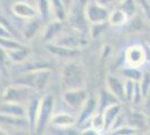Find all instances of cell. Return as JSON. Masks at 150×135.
Segmentation results:
<instances>
[{
	"mask_svg": "<svg viewBox=\"0 0 150 135\" xmlns=\"http://www.w3.org/2000/svg\"><path fill=\"white\" fill-rule=\"evenodd\" d=\"M90 98V94L85 88L81 89H71L64 90L62 95V99L64 104L69 108V111L77 115V113L82 109Z\"/></svg>",
	"mask_w": 150,
	"mask_h": 135,
	"instance_id": "5",
	"label": "cell"
},
{
	"mask_svg": "<svg viewBox=\"0 0 150 135\" xmlns=\"http://www.w3.org/2000/svg\"><path fill=\"white\" fill-rule=\"evenodd\" d=\"M110 10L105 7L96 4L94 0H91L84 8V17L86 23L90 25H100L106 24L109 19Z\"/></svg>",
	"mask_w": 150,
	"mask_h": 135,
	"instance_id": "6",
	"label": "cell"
},
{
	"mask_svg": "<svg viewBox=\"0 0 150 135\" xmlns=\"http://www.w3.org/2000/svg\"><path fill=\"white\" fill-rule=\"evenodd\" d=\"M86 80V72L81 63L76 61H69L62 68L61 82L65 90L85 88Z\"/></svg>",
	"mask_w": 150,
	"mask_h": 135,
	"instance_id": "1",
	"label": "cell"
},
{
	"mask_svg": "<svg viewBox=\"0 0 150 135\" xmlns=\"http://www.w3.org/2000/svg\"><path fill=\"white\" fill-rule=\"evenodd\" d=\"M11 13L23 20H33L39 17L36 7L26 1H16L10 7Z\"/></svg>",
	"mask_w": 150,
	"mask_h": 135,
	"instance_id": "9",
	"label": "cell"
},
{
	"mask_svg": "<svg viewBox=\"0 0 150 135\" xmlns=\"http://www.w3.org/2000/svg\"><path fill=\"white\" fill-rule=\"evenodd\" d=\"M52 71L50 70H42L36 72H29V73H23L13 80V84L24 86L34 91H42L46 88V86L50 82Z\"/></svg>",
	"mask_w": 150,
	"mask_h": 135,
	"instance_id": "3",
	"label": "cell"
},
{
	"mask_svg": "<svg viewBox=\"0 0 150 135\" xmlns=\"http://www.w3.org/2000/svg\"><path fill=\"white\" fill-rule=\"evenodd\" d=\"M61 31H62V23L57 20H52L48 25L45 26L42 36L45 42L52 43V41H55L59 36Z\"/></svg>",
	"mask_w": 150,
	"mask_h": 135,
	"instance_id": "17",
	"label": "cell"
},
{
	"mask_svg": "<svg viewBox=\"0 0 150 135\" xmlns=\"http://www.w3.org/2000/svg\"><path fill=\"white\" fill-rule=\"evenodd\" d=\"M11 37H15L13 29H10L9 27H7L4 24H0V39H11Z\"/></svg>",
	"mask_w": 150,
	"mask_h": 135,
	"instance_id": "31",
	"label": "cell"
},
{
	"mask_svg": "<svg viewBox=\"0 0 150 135\" xmlns=\"http://www.w3.org/2000/svg\"><path fill=\"white\" fill-rule=\"evenodd\" d=\"M99 111V104H98V98L91 97L88 99L85 105L82 107V109L77 113L76 118H77V124L76 126L79 129H83L85 126H90V122L96 113Z\"/></svg>",
	"mask_w": 150,
	"mask_h": 135,
	"instance_id": "8",
	"label": "cell"
},
{
	"mask_svg": "<svg viewBox=\"0 0 150 135\" xmlns=\"http://www.w3.org/2000/svg\"><path fill=\"white\" fill-rule=\"evenodd\" d=\"M105 89L121 104L125 101V79L121 76L109 74L105 79Z\"/></svg>",
	"mask_w": 150,
	"mask_h": 135,
	"instance_id": "12",
	"label": "cell"
},
{
	"mask_svg": "<svg viewBox=\"0 0 150 135\" xmlns=\"http://www.w3.org/2000/svg\"><path fill=\"white\" fill-rule=\"evenodd\" d=\"M117 7L129 17V19L137 14L138 10V4L136 0H121Z\"/></svg>",
	"mask_w": 150,
	"mask_h": 135,
	"instance_id": "22",
	"label": "cell"
},
{
	"mask_svg": "<svg viewBox=\"0 0 150 135\" xmlns=\"http://www.w3.org/2000/svg\"><path fill=\"white\" fill-rule=\"evenodd\" d=\"M18 66H20V69H19L20 74L42 70H50V62H47L46 60H39V59H28L25 63L18 65Z\"/></svg>",
	"mask_w": 150,
	"mask_h": 135,
	"instance_id": "14",
	"label": "cell"
},
{
	"mask_svg": "<svg viewBox=\"0 0 150 135\" xmlns=\"http://www.w3.org/2000/svg\"><path fill=\"white\" fill-rule=\"evenodd\" d=\"M101 113H102L103 121H104L105 133H108L114 127V125L117 124L118 119L123 114V106H122L121 103L114 104V105L106 107L105 109L101 110Z\"/></svg>",
	"mask_w": 150,
	"mask_h": 135,
	"instance_id": "11",
	"label": "cell"
},
{
	"mask_svg": "<svg viewBox=\"0 0 150 135\" xmlns=\"http://www.w3.org/2000/svg\"><path fill=\"white\" fill-rule=\"evenodd\" d=\"M9 135H33L27 127H13V129H5Z\"/></svg>",
	"mask_w": 150,
	"mask_h": 135,
	"instance_id": "30",
	"label": "cell"
},
{
	"mask_svg": "<svg viewBox=\"0 0 150 135\" xmlns=\"http://www.w3.org/2000/svg\"><path fill=\"white\" fill-rule=\"evenodd\" d=\"M142 135H150V129H148V131H146L144 133H142Z\"/></svg>",
	"mask_w": 150,
	"mask_h": 135,
	"instance_id": "39",
	"label": "cell"
},
{
	"mask_svg": "<svg viewBox=\"0 0 150 135\" xmlns=\"http://www.w3.org/2000/svg\"><path fill=\"white\" fill-rule=\"evenodd\" d=\"M147 126H148V129H150V114L147 115Z\"/></svg>",
	"mask_w": 150,
	"mask_h": 135,
	"instance_id": "38",
	"label": "cell"
},
{
	"mask_svg": "<svg viewBox=\"0 0 150 135\" xmlns=\"http://www.w3.org/2000/svg\"><path fill=\"white\" fill-rule=\"evenodd\" d=\"M0 115L25 117V115H26V105L9 103V101H4V100H0Z\"/></svg>",
	"mask_w": 150,
	"mask_h": 135,
	"instance_id": "15",
	"label": "cell"
},
{
	"mask_svg": "<svg viewBox=\"0 0 150 135\" xmlns=\"http://www.w3.org/2000/svg\"><path fill=\"white\" fill-rule=\"evenodd\" d=\"M138 84L140 86L141 94H142V97L144 99V97L150 92V72H144L141 80Z\"/></svg>",
	"mask_w": 150,
	"mask_h": 135,
	"instance_id": "27",
	"label": "cell"
},
{
	"mask_svg": "<svg viewBox=\"0 0 150 135\" xmlns=\"http://www.w3.org/2000/svg\"><path fill=\"white\" fill-rule=\"evenodd\" d=\"M147 1H148V2H149V5H150V0H147Z\"/></svg>",
	"mask_w": 150,
	"mask_h": 135,
	"instance_id": "42",
	"label": "cell"
},
{
	"mask_svg": "<svg viewBox=\"0 0 150 135\" xmlns=\"http://www.w3.org/2000/svg\"><path fill=\"white\" fill-rule=\"evenodd\" d=\"M48 49H50V53H53L56 56H61V58H71V56H74L75 54H76V52H77L76 50L67 49V47L54 44V43L48 45Z\"/></svg>",
	"mask_w": 150,
	"mask_h": 135,
	"instance_id": "23",
	"label": "cell"
},
{
	"mask_svg": "<svg viewBox=\"0 0 150 135\" xmlns=\"http://www.w3.org/2000/svg\"><path fill=\"white\" fill-rule=\"evenodd\" d=\"M55 97L50 94H46L40 97L39 101V109H38L37 119L34 135H44L48 132L50 119L55 113Z\"/></svg>",
	"mask_w": 150,
	"mask_h": 135,
	"instance_id": "2",
	"label": "cell"
},
{
	"mask_svg": "<svg viewBox=\"0 0 150 135\" xmlns=\"http://www.w3.org/2000/svg\"><path fill=\"white\" fill-rule=\"evenodd\" d=\"M77 124L76 115L72 111H56L50 119V129H67Z\"/></svg>",
	"mask_w": 150,
	"mask_h": 135,
	"instance_id": "10",
	"label": "cell"
},
{
	"mask_svg": "<svg viewBox=\"0 0 150 135\" xmlns=\"http://www.w3.org/2000/svg\"><path fill=\"white\" fill-rule=\"evenodd\" d=\"M147 45H148V46H147V47H148V50H150V39L148 41V43H147Z\"/></svg>",
	"mask_w": 150,
	"mask_h": 135,
	"instance_id": "40",
	"label": "cell"
},
{
	"mask_svg": "<svg viewBox=\"0 0 150 135\" xmlns=\"http://www.w3.org/2000/svg\"><path fill=\"white\" fill-rule=\"evenodd\" d=\"M0 135H9V133H8L4 127H1V126H0Z\"/></svg>",
	"mask_w": 150,
	"mask_h": 135,
	"instance_id": "37",
	"label": "cell"
},
{
	"mask_svg": "<svg viewBox=\"0 0 150 135\" xmlns=\"http://www.w3.org/2000/svg\"><path fill=\"white\" fill-rule=\"evenodd\" d=\"M144 72L141 69H137V68H131V66H127L121 70V77L125 80H131L133 82H139L142 78Z\"/></svg>",
	"mask_w": 150,
	"mask_h": 135,
	"instance_id": "21",
	"label": "cell"
},
{
	"mask_svg": "<svg viewBox=\"0 0 150 135\" xmlns=\"http://www.w3.org/2000/svg\"><path fill=\"white\" fill-rule=\"evenodd\" d=\"M0 24H4V25H6L7 27H9L10 29H13L11 26H10V24H9V21H8V19H7L2 14H0Z\"/></svg>",
	"mask_w": 150,
	"mask_h": 135,
	"instance_id": "36",
	"label": "cell"
},
{
	"mask_svg": "<svg viewBox=\"0 0 150 135\" xmlns=\"http://www.w3.org/2000/svg\"><path fill=\"white\" fill-rule=\"evenodd\" d=\"M7 56L9 59V61L11 63H15L17 65H20L25 63L26 61L29 59V54L30 51L28 47H26L25 45H23L21 47L16 49V50H11V51H6Z\"/></svg>",
	"mask_w": 150,
	"mask_h": 135,
	"instance_id": "16",
	"label": "cell"
},
{
	"mask_svg": "<svg viewBox=\"0 0 150 135\" xmlns=\"http://www.w3.org/2000/svg\"><path fill=\"white\" fill-rule=\"evenodd\" d=\"M8 62H10V61H9V59H8V56H7L6 51H5L4 49L0 47V76L7 73Z\"/></svg>",
	"mask_w": 150,
	"mask_h": 135,
	"instance_id": "29",
	"label": "cell"
},
{
	"mask_svg": "<svg viewBox=\"0 0 150 135\" xmlns=\"http://www.w3.org/2000/svg\"><path fill=\"white\" fill-rule=\"evenodd\" d=\"M147 49L140 44H133L127 47L125 52V61L127 66L141 69L147 62Z\"/></svg>",
	"mask_w": 150,
	"mask_h": 135,
	"instance_id": "7",
	"label": "cell"
},
{
	"mask_svg": "<svg viewBox=\"0 0 150 135\" xmlns=\"http://www.w3.org/2000/svg\"><path fill=\"white\" fill-rule=\"evenodd\" d=\"M40 97L36 96L31 98L28 103L26 104V115L25 118L28 124V129L30 131V133L34 135L35 132V126H36V119H37L38 109H39V101H40Z\"/></svg>",
	"mask_w": 150,
	"mask_h": 135,
	"instance_id": "13",
	"label": "cell"
},
{
	"mask_svg": "<svg viewBox=\"0 0 150 135\" xmlns=\"http://www.w3.org/2000/svg\"><path fill=\"white\" fill-rule=\"evenodd\" d=\"M21 46H23V44H21L19 41H17L15 37L0 39V47L4 49L5 51L16 50V49H19V47H21Z\"/></svg>",
	"mask_w": 150,
	"mask_h": 135,
	"instance_id": "26",
	"label": "cell"
},
{
	"mask_svg": "<svg viewBox=\"0 0 150 135\" xmlns=\"http://www.w3.org/2000/svg\"><path fill=\"white\" fill-rule=\"evenodd\" d=\"M53 135H80V129L77 126L67 127V129H50Z\"/></svg>",
	"mask_w": 150,
	"mask_h": 135,
	"instance_id": "28",
	"label": "cell"
},
{
	"mask_svg": "<svg viewBox=\"0 0 150 135\" xmlns=\"http://www.w3.org/2000/svg\"><path fill=\"white\" fill-rule=\"evenodd\" d=\"M50 7H52V15L54 20L63 23L69 16V8L65 6L62 0H50Z\"/></svg>",
	"mask_w": 150,
	"mask_h": 135,
	"instance_id": "18",
	"label": "cell"
},
{
	"mask_svg": "<svg viewBox=\"0 0 150 135\" xmlns=\"http://www.w3.org/2000/svg\"><path fill=\"white\" fill-rule=\"evenodd\" d=\"M36 9L40 19H47L52 16V7L50 0H36Z\"/></svg>",
	"mask_w": 150,
	"mask_h": 135,
	"instance_id": "24",
	"label": "cell"
},
{
	"mask_svg": "<svg viewBox=\"0 0 150 135\" xmlns=\"http://www.w3.org/2000/svg\"><path fill=\"white\" fill-rule=\"evenodd\" d=\"M44 135H53V134H52V133H50V132H47V133H45Z\"/></svg>",
	"mask_w": 150,
	"mask_h": 135,
	"instance_id": "41",
	"label": "cell"
},
{
	"mask_svg": "<svg viewBox=\"0 0 150 135\" xmlns=\"http://www.w3.org/2000/svg\"><path fill=\"white\" fill-rule=\"evenodd\" d=\"M39 19L36 18V19L28 20L27 21V24L24 27V36H25L26 39H31L33 36H35L37 34V32L39 31V28H40Z\"/></svg>",
	"mask_w": 150,
	"mask_h": 135,
	"instance_id": "25",
	"label": "cell"
},
{
	"mask_svg": "<svg viewBox=\"0 0 150 135\" xmlns=\"http://www.w3.org/2000/svg\"><path fill=\"white\" fill-rule=\"evenodd\" d=\"M128 21H129V17H128L121 9H119L118 7L113 8L112 10L110 11L109 19H108V23H109L110 25L119 27V26L125 25Z\"/></svg>",
	"mask_w": 150,
	"mask_h": 135,
	"instance_id": "19",
	"label": "cell"
},
{
	"mask_svg": "<svg viewBox=\"0 0 150 135\" xmlns=\"http://www.w3.org/2000/svg\"><path fill=\"white\" fill-rule=\"evenodd\" d=\"M105 27V24H100V25H91L90 28V34H91V37L95 39L98 37L101 34V32L103 31V28Z\"/></svg>",
	"mask_w": 150,
	"mask_h": 135,
	"instance_id": "34",
	"label": "cell"
},
{
	"mask_svg": "<svg viewBox=\"0 0 150 135\" xmlns=\"http://www.w3.org/2000/svg\"><path fill=\"white\" fill-rule=\"evenodd\" d=\"M120 103L119 100L113 96L112 94H110L106 89H104L103 91H101L100 96L98 97V104H99V110L105 109L106 107L114 105V104Z\"/></svg>",
	"mask_w": 150,
	"mask_h": 135,
	"instance_id": "20",
	"label": "cell"
},
{
	"mask_svg": "<svg viewBox=\"0 0 150 135\" xmlns=\"http://www.w3.org/2000/svg\"><path fill=\"white\" fill-rule=\"evenodd\" d=\"M96 4H99V5H101V6L105 7V8H108L109 9V7L112 6V5H114V4H119L121 0H94Z\"/></svg>",
	"mask_w": 150,
	"mask_h": 135,
	"instance_id": "35",
	"label": "cell"
},
{
	"mask_svg": "<svg viewBox=\"0 0 150 135\" xmlns=\"http://www.w3.org/2000/svg\"><path fill=\"white\" fill-rule=\"evenodd\" d=\"M140 9L141 13L144 14V18L147 19V21L150 24V5L147 0H141L140 1Z\"/></svg>",
	"mask_w": 150,
	"mask_h": 135,
	"instance_id": "32",
	"label": "cell"
},
{
	"mask_svg": "<svg viewBox=\"0 0 150 135\" xmlns=\"http://www.w3.org/2000/svg\"><path fill=\"white\" fill-rule=\"evenodd\" d=\"M80 135H104V133L95 129L92 126H85L83 129H80Z\"/></svg>",
	"mask_w": 150,
	"mask_h": 135,
	"instance_id": "33",
	"label": "cell"
},
{
	"mask_svg": "<svg viewBox=\"0 0 150 135\" xmlns=\"http://www.w3.org/2000/svg\"><path fill=\"white\" fill-rule=\"evenodd\" d=\"M36 95H37L36 91L29 89L27 87L13 84L4 89L2 94H1V100L26 105L31 98H34Z\"/></svg>",
	"mask_w": 150,
	"mask_h": 135,
	"instance_id": "4",
	"label": "cell"
}]
</instances>
